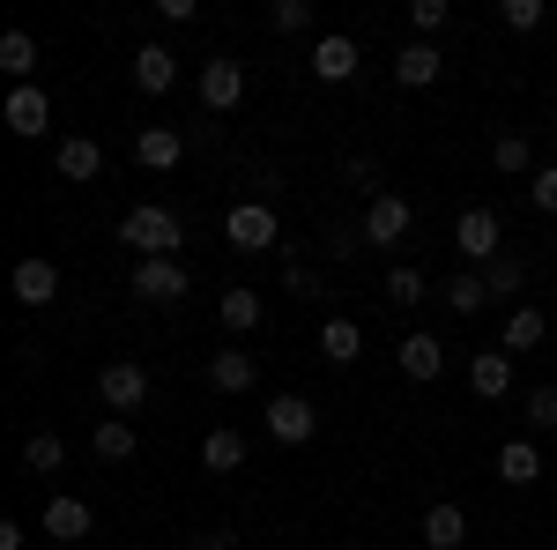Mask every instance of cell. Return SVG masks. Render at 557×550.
Segmentation results:
<instances>
[{"label":"cell","instance_id":"9a60e30c","mask_svg":"<svg viewBox=\"0 0 557 550\" xmlns=\"http://www.w3.org/2000/svg\"><path fill=\"white\" fill-rule=\"evenodd\" d=\"M89 528H97V513H89L83 499H52V506H45V536H52V543H83Z\"/></svg>","mask_w":557,"mask_h":550},{"label":"cell","instance_id":"f546056e","mask_svg":"<svg viewBox=\"0 0 557 550\" xmlns=\"http://www.w3.org/2000/svg\"><path fill=\"white\" fill-rule=\"evenodd\" d=\"M491 164H498V171H528V179H535V149H528V134H498Z\"/></svg>","mask_w":557,"mask_h":550},{"label":"cell","instance_id":"d4e9b609","mask_svg":"<svg viewBox=\"0 0 557 550\" xmlns=\"http://www.w3.org/2000/svg\"><path fill=\"white\" fill-rule=\"evenodd\" d=\"M446 305H454L461 320H469V313H483V305H491V283H483V268H461V276L446 283Z\"/></svg>","mask_w":557,"mask_h":550},{"label":"cell","instance_id":"3957f363","mask_svg":"<svg viewBox=\"0 0 557 550\" xmlns=\"http://www.w3.org/2000/svg\"><path fill=\"white\" fill-rule=\"evenodd\" d=\"M97 394H104V410H112V417H134V410L149 402V372H141L134 357H112V365L97 372Z\"/></svg>","mask_w":557,"mask_h":550},{"label":"cell","instance_id":"1f68e13d","mask_svg":"<svg viewBox=\"0 0 557 550\" xmlns=\"http://www.w3.org/2000/svg\"><path fill=\"white\" fill-rule=\"evenodd\" d=\"M23 462L38 468V476H52V468L67 462V447H60V431H38V439H30V447H23Z\"/></svg>","mask_w":557,"mask_h":550},{"label":"cell","instance_id":"5b68a950","mask_svg":"<svg viewBox=\"0 0 557 550\" xmlns=\"http://www.w3.org/2000/svg\"><path fill=\"white\" fill-rule=\"evenodd\" d=\"M454 246H461V260L491 268V260L506 254V246H498V209H461L454 216Z\"/></svg>","mask_w":557,"mask_h":550},{"label":"cell","instance_id":"ffe728a7","mask_svg":"<svg viewBox=\"0 0 557 550\" xmlns=\"http://www.w3.org/2000/svg\"><path fill=\"white\" fill-rule=\"evenodd\" d=\"M461 536H469V513L454 506V499H438V506L424 513V543H431V550H469Z\"/></svg>","mask_w":557,"mask_h":550},{"label":"cell","instance_id":"74e56055","mask_svg":"<svg viewBox=\"0 0 557 550\" xmlns=\"http://www.w3.org/2000/svg\"><path fill=\"white\" fill-rule=\"evenodd\" d=\"M186 550H231V536H223V528H209V536H194Z\"/></svg>","mask_w":557,"mask_h":550},{"label":"cell","instance_id":"6da1fadb","mask_svg":"<svg viewBox=\"0 0 557 550\" xmlns=\"http://www.w3.org/2000/svg\"><path fill=\"white\" fill-rule=\"evenodd\" d=\"M120 239H127L141 260H178V216L164 209V201H141V209H127V223H120Z\"/></svg>","mask_w":557,"mask_h":550},{"label":"cell","instance_id":"603a6c76","mask_svg":"<svg viewBox=\"0 0 557 550\" xmlns=\"http://www.w3.org/2000/svg\"><path fill=\"white\" fill-rule=\"evenodd\" d=\"M201 462H209L215 476H223V468H238V462H246V431H231V424H215L209 439H201Z\"/></svg>","mask_w":557,"mask_h":550},{"label":"cell","instance_id":"8fae6325","mask_svg":"<svg viewBox=\"0 0 557 550\" xmlns=\"http://www.w3.org/2000/svg\"><path fill=\"white\" fill-rule=\"evenodd\" d=\"M8 283H15V305H52V297H60V268L30 254V260H15Z\"/></svg>","mask_w":557,"mask_h":550},{"label":"cell","instance_id":"83f0119b","mask_svg":"<svg viewBox=\"0 0 557 550\" xmlns=\"http://www.w3.org/2000/svg\"><path fill=\"white\" fill-rule=\"evenodd\" d=\"M320 350H327L335 365H349V357L364 350V328H357V320H327V328H320Z\"/></svg>","mask_w":557,"mask_h":550},{"label":"cell","instance_id":"cb8c5ba5","mask_svg":"<svg viewBox=\"0 0 557 550\" xmlns=\"http://www.w3.org/2000/svg\"><path fill=\"white\" fill-rule=\"evenodd\" d=\"M97 462H134V424L127 417H97Z\"/></svg>","mask_w":557,"mask_h":550},{"label":"cell","instance_id":"d6a6232c","mask_svg":"<svg viewBox=\"0 0 557 550\" xmlns=\"http://www.w3.org/2000/svg\"><path fill=\"white\" fill-rule=\"evenodd\" d=\"M498 23L506 30H543V0H498Z\"/></svg>","mask_w":557,"mask_h":550},{"label":"cell","instance_id":"e575fe53","mask_svg":"<svg viewBox=\"0 0 557 550\" xmlns=\"http://www.w3.org/2000/svg\"><path fill=\"white\" fill-rule=\"evenodd\" d=\"M528 424H535V431H557V387H535V394H528Z\"/></svg>","mask_w":557,"mask_h":550},{"label":"cell","instance_id":"7402d4cb","mask_svg":"<svg viewBox=\"0 0 557 550\" xmlns=\"http://www.w3.org/2000/svg\"><path fill=\"white\" fill-rule=\"evenodd\" d=\"M498 476L528 491V484L543 476V454H535V439H506V447H498Z\"/></svg>","mask_w":557,"mask_h":550},{"label":"cell","instance_id":"44dd1931","mask_svg":"<svg viewBox=\"0 0 557 550\" xmlns=\"http://www.w3.org/2000/svg\"><path fill=\"white\" fill-rule=\"evenodd\" d=\"M401 372H409V380H438V372H446V342L438 335H401Z\"/></svg>","mask_w":557,"mask_h":550},{"label":"cell","instance_id":"ba28073f","mask_svg":"<svg viewBox=\"0 0 557 550\" xmlns=\"http://www.w3.org/2000/svg\"><path fill=\"white\" fill-rule=\"evenodd\" d=\"M201 105H209V112H238V105H246V68L215 52L209 68H201Z\"/></svg>","mask_w":557,"mask_h":550},{"label":"cell","instance_id":"5bb4252c","mask_svg":"<svg viewBox=\"0 0 557 550\" xmlns=\"http://www.w3.org/2000/svg\"><path fill=\"white\" fill-rule=\"evenodd\" d=\"M469 387L483 394V402H498V394L513 387V357H506V350H475L469 357Z\"/></svg>","mask_w":557,"mask_h":550},{"label":"cell","instance_id":"e0dca14e","mask_svg":"<svg viewBox=\"0 0 557 550\" xmlns=\"http://www.w3.org/2000/svg\"><path fill=\"white\" fill-rule=\"evenodd\" d=\"M178 157H186V142H178L172 127H141V134H134V164H141V171H172Z\"/></svg>","mask_w":557,"mask_h":550},{"label":"cell","instance_id":"4dcf8cb0","mask_svg":"<svg viewBox=\"0 0 557 550\" xmlns=\"http://www.w3.org/2000/svg\"><path fill=\"white\" fill-rule=\"evenodd\" d=\"M268 30L298 38V30H312V8H305V0H268Z\"/></svg>","mask_w":557,"mask_h":550},{"label":"cell","instance_id":"7a4b0ae2","mask_svg":"<svg viewBox=\"0 0 557 550\" xmlns=\"http://www.w3.org/2000/svg\"><path fill=\"white\" fill-rule=\"evenodd\" d=\"M223 239H231L238 254H268V246L283 239V216L268 209V201H238V209L223 216Z\"/></svg>","mask_w":557,"mask_h":550},{"label":"cell","instance_id":"52a82bcc","mask_svg":"<svg viewBox=\"0 0 557 550\" xmlns=\"http://www.w3.org/2000/svg\"><path fill=\"white\" fill-rule=\"evenodd\" d=\"M409 223H417V209H409L401 194H372V209H364V246H401Z\"/></svg>","mask_w":557,"mask_h":550},{"label":"cell","instance_id":"277c9868","mask_svg":"<svg viewBox=\"0 0 557 550\" xmlns=\"http://www.w3.org/2000/svg\"><path fill=\"white\" fill-rule=\"evenodd\" d=\"M260 424H268V439H275V447H305V439L320 431V410H312L305 394H275V402L260 410Z\"/></svg>","mask_w":557,"mask_h":550},{"label":"cell","instance_id":"484cf974","mask_svg":"<svg viewBox=\"0 0 557 550\" xmlns=\"http://www.w3.org/2000/svg\"><path fill=\"white\" fill-rule=\"evenodd\" d=\"M0 68H8L15 83H30V75H38V38H30V30H8V38H0Z\"/></svg>","mask_w":557,"mask_h":550},{"label":"cell","instance_id":"8992f818","mask_svg":"<svg viewBox=\"0 0 557 550\" xmlns=\"http://www.w3.org/2000/svg\"><path fill=\"white\" fill-rule=\"evenodd\" d=\"M0 120H8V134L38 142V134L52 127V97H45L38 83H15V89H8V105H0Z\"/></svg>","mask_w":557,"mask_h":550},{"label":"cell","instance_id":"ac0fdd59","mask_svg":"<svg viewBox=\"0 0 557 550\" xmlns=\"http://www.w3.org/2000/svg\"><path fill=\"white\" fill-rule=\"evenodd\" d=\"M52 164H60V179H75V186H89V179H97V171H104V149H97V142H89V134H67V142H60V157H52Z\"/></svg>","mask_w":557,"mask_h":550},{"label":"cell","instance_id":"9c48e42d","mask_svg":"<svg viewBox=\"0 0 557 550\" xmlns=\"http://www.w3.org/2000/svg\"><path fill=\"white\" fill-rule=\"evenodd\" d=\"M438 75H446V52H438L431 38H409L401 52H394V83L401 89H431Z\"/></svg>","mask_w":557,"mask_h":550},{"label":"cell","instance_id":"f1b7e54d","mask_svg":"<svg viewBox=\"0 0 557 550\" xmlns=\"http://www.w3.org/2000/svg\"><path fill=\"white\" fill-rule=\"evenodd\" d=\"M483 283H491V297H520V283H528V268H520V254H498L491 268H483Z\"/></svg>","mask_w":557,"mask_h":550},{"label":"cell","instance_id":"d590c367","mask_svg":"<svg viewBox=\"0 0 557 550\" xmlns=\"http://www.w3.org/2000/svg\"><path fill=\"white\" fill-rule=\"evenodd\" d=\"M528 201H535L543 216H557V164H543L535 179H528Z\"/></svg>","mask_w":557,"mask_h":550},{"label":"cell","instance_id":"2e32d148","mask_svg":"<svg viewBox=\"0 0 557 550\" xmlns=\"http://www.w3.org/2000/svg\"><path fill=\"white\" fill-rule=\"evenodd\" d=\"M312 75H320V83H349V75H357V38H343V30L320 38L312 45Z\"/></svg>","mask_w":557,"mask_h":550},{"label":"cell","instance_id":"30bf717a","mask_svg":"<svg viewBox=\"0 0 557 550\" xmlns=\"http://www.w3.org/2000/svg\"><path fill=\"white\" fill-rule=\"evenodd\" d=\"M134 297L178 305V297H186V268H178V260H134Z\"/></svg>","mask_w":557,"mask_h":550},{"label":"cell","instance_id":"4fadbf2b","mask_svg":"<svg viewBox=\"0 0 557 550\" xmlns=\"http://www.w3.org/2000/svg\"><path fill=\"white\" fill-rule=\"evenodd\" d=\"M172 83H178V52H164V45H141V52H134V89L164 97Z\"/></svg>","mask_w":557,"mask_h":550},{"label":"cell","instance_id":"836d02e7","mask_svg":"<svg viewBox=\"0 0 557 550\" xmlns=\"http://www.w3.org/2000/svg\"><path fill=\"white\" fill-rule=\"evenodd\" d=\"M386 297H394V305H417V297H424V276H417L409 260H394V276H386Z\"/></svg>","mask_w":557,"mask_h":550},{"label":"cell","instance_id":"d6986e66","mask_svg":"<svg viewBox=\"0 0 557 550\" xmlns=\"http://www.w3.org/2000/svg\"><path fill=\"white\" fill-rule=\"evenodd\" d=\"M543 335H550V320H543L535 305H513V313H506V335H498V350H506V357H528Z\"/></svg>","mask_w":557,"mask_h":550},{"label":"cell","instance_id":"8d00e7d4","mask_svg":"<svg viewBox=\"0 0 557 550\" xmlns=\"http://www.w3.org/2000/svg\"><path fill=\"white\" fill-rule=\"evenodd\" d=\"M409 23H417V30H438V23H446V0H409Z\"/></svg>","mask_w":557,"mask_h":550},{"label":"cell","instance_id":"4316f807","mask_svg":"<svg viewBox=\"0 0 557 550\" xmlns=\"http://www.w3.org/2000/svg\"><path fill=\"white\" fill-rule=\"evenodd\" d=\"M223 328H231V335H253L260 328V291H223Z\"/></svg>","mask_w":557,"mask_h":550},{"label":"cell","instance_id":"7c38bea8","mask_svg":"<svg viewBox=\"0 0 557 550\" xmlns=\"http://www.w3.org/2000/svg\"><path fill=\"white\" fill-rule=\"evenodd\" d=\"M253 380H260V357H246V350H215L209 357V387L215 394H246Z\"/></svg>","mask_w":557,"mask_h":550}]
</instances>
